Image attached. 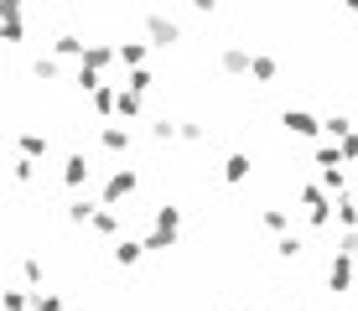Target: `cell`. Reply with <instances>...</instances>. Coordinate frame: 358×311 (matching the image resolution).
Masks as SVG:
<instances>
[{
  "instance_id": "6da1fadb",
  "label": "cell",
  "mask_w": 358,
  "mask_h": 311,
  "mask_svg": "<svg viewBox=\"0 0 358 311\" xmlns=\"http://www.w3.org/2000/svg\"><path fill=\"white\" fill-rule=\"evenodd\" d=\"M177 239H182V208L177 203H162V208H156L151 233H145V249H151V254H171Z\"/></svg>"
},
{
  "instance_id": "7a4b0ae2",
  "label": "cell",
  "mask_w": 358,
  "mask_h": 311,
  "mask_svg": "<svg viewBox=\"0 0 358 311\" xmlns=\"http://www.w3.org/2000/svg\"><path fill=\"white\" fill-rule=\"evenodd\" d=\"M296 197H301L306 223H312V229H327V223H332V208H338V203H332V192H327L322 182H301V187H296Z\"/></svg>"
},
{
  "instance_id": "3957f363",
  "label": "cell",
  "mask_w": 358,
  "mask_h": 311,
  "mask_svg": "<svg viewBox=\"0 0 358 311\" xmlns=\"http://www.w3.org/2000/svg\"><path fill=\"white\" fill-rule=\"evenodd\" d=\"M135 192H141L135 166H115V171L104 177V187H99V203H104V208H120V203H125V197H135Z\"/></svg>"
},
{
  "instance_id": "277c9868",
  "label": "cell",
  "mask_w": 358,
  "mask_h": 311,
  "mask_svg": "<svg viewBox=\"0 0 358 311\" xmlns=\"http://www.w3.org/2000/svg\"><path fill=\"white\" fill-rule=\"evenodd\" d=\"M145 42L151 47H177L182 42V21L166 16V10H151V16H145Z\"/></svg>"
},
{
  "instance_id": "5b68a950",
  "label": "cell",
  "mask_w": 358,
  "mask_h": 311,
  "mask_svg": "<svg viewBox=\"0 0 358 311\" xmlns=\"http://www.w3.org/2000/svg\"><path fill=\"white\" fill-rule=\"evenodd\" d=\"M280 120H286V130H291V135H301V140H317V135L327 130V124L317 120L312 109H286V115H280Z\"/></svg>"
},
{
  "instance_id": "8992f818",
  "label": "cell",
  "mask_w": 358,
  "mask_h": 311,
  "mask_svg": "<svg viewBox=\"0 0 358 311\" xmlns=\"http://www.w3.org/2000/svg\"><path fill=\"white\" fill-rule=\"evenodd\" d=\"M353 280H358V259H353V254H332V265H327V291H348Z\"/></svg>"
},
{
  "instance_id": "52a82bcc",
  "label": "cell",
  "mask_w": 358,
  "mask_h": 311,
  "mask_svg": "<svg viewBox=\"0 0 358 311\" xmlns=\"http://www.w3.org/2000/svg\"><path fill=\"white\" fill-rule=\"evenodd\" d=\"M145 254H151V249H145V239H120V244H115V265H120V270H135Z\"/></svg>"
},
{
  "instance_id": "ba28073f",
  "label": "cell",
  "mask_w": 358,
  "mask_h": 311,
  "mask_svg": "<svg viewBox=\"0 0 358 311\" xmlns=\"http://www.w3.org/2000/svg\"><path fill=\"white\" fill-rule=\"evenodd\" d=\"M109 62H120V47H104V42H89V52L78 57V68H99L104 73Z\"/></svg>"
},
{
  "instance_id": "9c48e42d",
  "label": "cell",
  "mask_w": 358,
  "mask_h": 311,
  "mask_svg": "<svg viewBox=\"0 0 358 311\" xmlns=\"http://www.w3.org/2000/svg\"><path fill=\"white\" fill-rule=\"evenodd\" d=\"M99 145H104V151H130V124H115V120H109L104 124V130H99Z\"/></svg>"
},
{
  "instance_id": "30bf717a",
  "label": "cell",
  "mask_w": 358,
  "mask_h": 311,
  "mask_svg": "<svg viewBox=\"0 0 358 311\" xmlns=\"http://www.w3.org/2000/svg\"><path fill=\"white\" fill-rule=\"evenodd\" d=\"M250 171H255V161L244 156V151H234V156H224V182H229V187L250 182Z\"/></svg>"
},
{
  "instance_id": "8fae6325",
  "label": "cell",
  "mask_w": 358,
  "mask_h": 311,
  "mask_svg": "<svg viewBox=\"0 0 358 311\" xmlns=\"http://www.w3.org/2000/svg\"><path fill=\"white\" fill-rule=\"evenodd\" d=\"M31 78H36V83H57V78H63V62H57V52L31 57Z\"/></svg>"
},
{
  "instance_id": "7c38bea8",
  "label": "cell",
  "mask_w": 358,
  "mask_h": 311,
  "mask_svg": "<svg viewBox=\"0 0 358 311\" xmlns=\"http://www.w3.org/2000/svg\"><path fill=\"white\" fill-rule=\"evenodd\" d=\"M250 62H255V52H244V47H224V52H218V68L234 73V78H239V73H250Z\"/></svg>"
},
{
  "instance_id": "4fadbf2b",
  "label": "cell",
  "mask_w": 358,
  "mask_h": 311,
  "mask_svg": "<svg viewBox=\"0 0 358 311\" xmlns=\"http://www.w3.org/2000/svg\"><path fill=\"white\" fill-rule=\"evenodd\" d=\"M47 145H52V140H47L42 130H21V135H16V151H21V156H31V161H42V156H47Z\"/></svg>"
},
{
  "instance_id": "5bb4252c",
  "label": "cell",
  "mask_w": 358,
  "mask_h": 311,
  "mask_svg": "<svg viewBox=\"0 0 358 311\" xmlns=\"http://www.w3.org/2000/svg\"><path fill=\"white\" fill-rule=\"evenodd\" d=\"M94 213H99V203H94V197H73V203H68V223H73V229H89Z\"/></svg>"
},
{
  "instance_id": "9a60e30c",
  "label": "cell",
  "mask_w": 358,
  "mask_h": 311,
  "mask_svg": "<svg viewBox=\"0 0 358 311\" xmlns=\"http://www.w3.org/2000/svg\"><path fill=\"white\" fill-rule=\"evenodd\" d=\"M89 99H94V115H99V120H109V115H120V94H115V89H109V83H99V89H94Z\"/></svg>"
},
{
  "instance_id": "2e32d148",
  "label": "cell",
  "mask_w": 358,
  "mask_h": 311,
  "mask_svg": "<svg viewBox=\"0 0 358 311\" xmlns=\"http://www.w3.org/2000/svg\"><path fill=\"white\" fill-rule=\"evenodd\" d=\"M89 229L99 233V239H115V233H120V213H115V208H104V203H99V213H94V223H89Z\"/></svg>"
},
{
  "instance_id": "e0dca14e",
  "label": "cell",
  "mask_w": 358,
  "mask_h": 311,
  "mask_svg": "<svg viewBox=\"0 0 358 311\" xmlns=\"http://www.w3.org/2000/svg\"><path fill=\"white\" fill-rule=\"evenodd\" d=\"M275 73H280L275 57H270V52H255V62H250V78H255V83H275Z\"/></svg>"
},
{
  "instance_id": "ac0fdd59",
  "label": "cell",
  "mask_w": 358,
  "mask_h": 311,
  "mask_svg": "<svg viewBox=\"0 0 358 311\" xmlns=\"http://www.w3.org/2000/svg\"><path fill=\"white\" fill-rule=\"evenodd\" d=\"M63 182H68V187H83V182H89V156H68V161H63Z\"/></svg>"
},
{
  "instance_id": "d6986e66",
  "label": "cell",
  "mask_w": 358,
  "mask_h": 311,
  "mask_svg": "<svg viewBox=\"0 0 358 311\" xmlns=\"http://www.w3.org/2000/svg\"><path fill=\"white\" fill-rule=\"evenodd\" d=\"M21 42H27V16L6 10V47H21Z\"/></svg>"
},
{
  "instance_id": "ffe728a7",
  "label": "cell",
  "mask_w": 358,
  "mask_h": 311,
  "mask_svg": "<svg viewBox=\"0 0 358 311\" xmlns=\"http://www.w3.org/2000/svg\"><path fill=\"white\" fill-rule=\"evenodd\" d=\"M52 52H57V57H83L89 47H83L73 31H57V36H52Z\"/></svg>"
},
{
  "instance_id": "44dd1931",
  "label": "cell",
  "mask_w": 358,
  "mask_h": 311,
  "mask_svg": "<svg viewBox=\"0 0 358 311\" xmlns=\"http://www.w3.org/2000/svg\"><path fill=\"white\" fill-rule=\"evenodd\" d=\"M145 52H151V42H120V62L125 68H145Z\"/></svg>"
},
{
  "instance_id": "7402d4cb",
  "label": "cell",
  "mask_w": 358,
  "mask_h": 311,
  "mask_svg": "<svg viewBox=\"0 0 358 311\" xmlns=\"http://www.w3.org/2000/svg\"><path fill=\"white\" fill-rule=\"evenodd\" d=\"M332 203H338V223L343 229H358V197L343 192V197H332Z\"/></svg>"
},
{
  "instance_id": "603a6c76",
  "label": "cell",
  "mask_w": 358,
  "mask_h": 311,
  "mask_svg": "<svg viewBox=\"0 0 358 311\" xmlns=\"http://www.w3.org/2000/svg\"><path fill=\"white\" fill-rule=\"evenodd\" d=\"M260 223H265L270 233H291V213H286V208H265Z\"/></svg>"
},
{
  "instance_id": "cb8c5ba5",
  "label": "cell",
  "mask_w": 358,
  "mask_h": 311,
  "mask_svg": "<svg viewBox=\"0 0 358 311\" xmlns=\"http://www.w3.org/2000/svg\"><path fill=\"white\" fill-rule=\"evenodd\" d=\"M312 161H317V166H348V161H343V145H338V140H332V145H317Z\"/></svg>"
},
{
  "instance_id": "d4e9b609",
  "label": "cell",
  "mask_w": 358,
  "mask_h": 311,
  "mask_svg": "<svg viewBox=\"0 0 358 311\" xmlns=\"http://www.w3.org/2000/svg\"><path fill=\"white\" fill-rule=\"evenodd\" d=\"M322 187H327L332 197H343V192H348V177H343V166H322Z\"/></svg>"
},
{
  "instance_id": "484cf974",
  "label": "cell",
  "mask_w": 358,
  "mask_h": 311,
  "mask_svg": "<svg viewBox=\"0 0 358 311\" xmlns=\"http://www.w3.org/2000/svg\"><path fill=\"white\" fill-rule=\"evenodd\" d=\"M141 99H145V94H135V89H120V115H125V120H135V115H141Z\"/></svg>"
},
{
  "instance_id": "4316f807",
  "label": "cell",
  "mask_w": 358,
  "mask_h": 311,
  "mask_svg": "<svg viewBox=\"0 0 358 311\" xmlns=\"http://www.w3.org/2000/svg\"><path fill=\"white\" fill-rule=\"evenodd\" d=\"M31 311H63V296H52V291H31Z\"/></svg>"
},
{
  "instance_id": "83f0119b",
  "label": "cell",
  "mask_w": 358,
  "mask_h": 311,
  "mask_svg": "<svg viewBox=\"0 0 358 311\" xmlns=\"http://www.w3.org/2000/svg\"><path fill=\"white\" fill-rule=\"evenodd\" d=\"M322 124H327V135H332V140H343V135H353V120H348V115H327Z\"/></svg>"
},
{
  "instance_id": "f1b7e54d",
  "label": "cell",
  "mask_w": 358,
  "mask_h": 311,
  "mask_svg": "<svg viewBox=\"0 0 358 311\" xmlns=\"http://www.w3.org/2000/svg\"><path fill=\"white\" fill-rule=\"evenodd\" d=\"M301 249H306V244L296 239V233H280V239H275V254H280V259H296Z\"/></svg>"
},
{
  "instance_id": "f546056e",
  "label": "cell",
  "mask_w": 358,
  "mask_h": 311,
  "mask_svg": "<svg viewBox=\"0 0 358 311\" xmlns=\"http://www.w3.org/2000/svg\"><path fill=\"white\" fill-rule=\"evenodd\" d=\"M21 275H27V285H42L47 270H42V259H36V254H27V259H21Z\"/></svg>"
},
{
  "instance_id": "4dcf8cb0",
  "label": "cell",
  "mask_w": 358,
  "mask_h": 311,
  "mask_svg": "<svg viewBox=\"0 0 358 311\" xmlns=\"http://www.w3.org/2000/svg\"><path fill=\"white\" fill-rule=\"evenodd\" d=\"M203 135H208V130H203V124H192V120H182V124H177V140H187V145H197Z\"/></svg>"
},
{
  "instance_id": "1f68e13d",
  "label": "cell",
  "mask_w": 358,
  "mask_h": 311,
  "mask_svg": "<svg viewBox=\"0 0 358 311\" xmlns=\"http://www.w3.org/2000/svg\"><path fill=\"white\" fill-rule=\"evenodd\" d=\"M10 171H16V182L27 187V182L36 177V161H31V156H16V166H10Z\"/></svg>"
},
{
  "instance_id": "d6a6232c",
  "label": "cell",
  "mask_w": 358,
  "mask_h": 311,
  "mask_svg": "<svg viewBox=\"0 0 358 311\" xmlns=\"http://www.w3.org/2000/svg\"><path fill=\"white\" fill-rule=\"evenodd\" d=\"M151 83H156V78H151V68H130V89H135V94H145Z\"/></svg>"
},
{
  "instance_id": "836d02e7",
  "label": "cell",
  "mask_w": 358,
  "mask_h": 311,
  "mask_svg": "<svg viewBox=\"0 0 358 311\" xmlns=\"http://www.w3.org/2000/svg\"><path fill=\"white\" fill-rule=\"evenodd\" d=\"M151 135L166 145V140H177V124H171V120H156V130H151Z\"/></svg>"
},
{
  "instance_id": "e575fe53",
  "label": "cell",
  "mask_w": 358,
  "mask_h": 311,
  "mask_svg": "<svg viewBox=\"0 0 358 311\" xmlns=\"http://www.w3.org/2000/svg\"><path fill=\"white\" fill-rule=\"evenodd\" d=\"M338 145H343V161H358V130H353V135H343Z\"/></svg>"
},
{
  "instance_id": "d590c367",
  "label": "cell",
  "mask_w": 358,
  "mask_h": 311,
  "mask_svg": "<svg viewBox=\"0 0 358 311\" xmlns=\"http://www.w3.org/2000/svg\"><path fill=\"white\" fill-rule=\"evenodd\" d=\"M192 10H203V16H208V10H218V0H192Z\"/></svg>"
},
{
  "instance_id": "8d00e7d4",
  "label": "cell",
  "mask_w": 358,
  "mask_h": 311,
  "mask_svg": "<svg viewBox=\"0 0 358 311\" xmlns=\"http://www.w3.org/2000/svg\"><path fill=\"white\" fill-rule=\"evenodd\" d=\"M21 6H27V0H6V10H21Z\"/></svg>"
},
{
  "instance_id": "74e56055",
  "label": "cell",
  "mask_w": 358,
  "mask_h": 311,
  "mask_svg": "<svg viewBox=\"0 0 358 311\" xmlns=\"http://www.w3.org/2000/svg\"><path fill=\"white\" fill-rule=\"evenodd\" d=\"M343 10H353V16H358V0H343Z\"/></svg>"
}]
</instances>
